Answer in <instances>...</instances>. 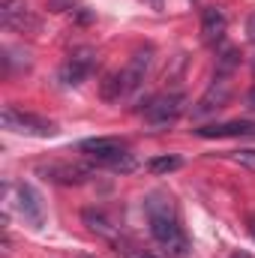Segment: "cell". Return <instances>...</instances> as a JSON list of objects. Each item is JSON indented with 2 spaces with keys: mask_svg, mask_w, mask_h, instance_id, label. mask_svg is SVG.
Returning a JSON list of instances; mask_svg holds the SVG:
<instances>
[{
  "mask_svg": "<svg viewBox=\"0 0 255 258\" xmlns=\"http://www.w3.org/2000/svg\"><path fill=\"white\" fill-rule=\"evenodd\" d=\"M144 213H147V225L156 243H162L168 252L183 255L186 252V234L177 216V207L171 201V195L165 192H150L144 198Z\"/></svg>",
  "mask_w": 255,
  "mask_h": 258,
  "instance_id": "cell-1",
  "label": "cell"
},
{
  "mask_svg": "<svg viewBox=\"0 0 255 258\" xmlns=\"http://www.w3.org/2000/svg\"><path fill=\"white\" fill-rule=\"evenodd\" d=\"M150 60H153V45L138 48L120 72H111V75L102 81V99L114 102V99H120V96L132 93V90L144 81V72L150 69Z\"/></svg>",
  "mask_w": 255,
  "mask_h": 258,
  "instance_id": "cell-2",
  "label": "cell"
},
{
  "mask_svg": "<svg viewBox=\"0 0 255 258\" xmlns=\"http://www.w3.org/2000/svg\"><path fill=\"white\" fill-rule=\"evenodd\" d=\"M78 147H81V153H87L96 165H105V168H111V171H132V168H135L132 156L126 153L129 150L126 141H120V138L96 135V138H84Z\"/></svg>",
  "mask_w": 255,
  "mask_h": 258,
  "instance_id": "cell-3",
  "label": "cell"
},
{
  "mask_svg": "<svg viewBox=\"0 0 255 258\" xmlns=\"http://www.w3.org/2000/svg\"><path fill=\"white\" fill-rule=\"evenodd\" d=\"M0 120H3V129H9V132H18V135H36V138H48V135H54V132H57V123H51V120H45V117H39V114L21 111V108H15V105H3V114H0Z\"/></svg>",
  "mask_w": 255,
  "mask_h": 258,
  "instance_id": "cell-4",
  "label": "cell"
},
{
  "mask_svg": "<svg viewBox=\"0 0 255 258\" xmlns=\"http://www.w3.org/2000/svg\"><path fill=\"white\" fill-rule=\"evenodd\" d=\"M183 108H186L183 93H162V96H153L144 105V120L153 123V126H168L183 114Z\"/></svg>",
  "mask_w": 255,
  "mask_h": 258,
  "instance_id": "cell-5",
  "label": "cell"
},
{
  "mask_svg": "<svg viewBox=\"0 0 255 258\" xmlns=\"http://www.w3.org/2000/svg\"><path fill=\"white\" fill-rule=\"evenodd\" d=\"M15 207H18V213L24 216L27 225H33V228H42V225H45L42 198H39V192H36L30 183H18V186H15Z\"/></svg>",
  "mask_w": 255,
  "mask_h": 258,
  "instance_id": "cell-6",
  "label": "cell"
},
{
  "mask_svg": "<svg viewBox=\"0 0 255 258\" xmlns=\"http://www.w3.org/2000/svg\"><path fill=\"white\" fill-rule=\"evenodd\" d=\"M39 174H45V180H51V183L72 186V183H84L93 174V168L90 165H78V162H51V165H42Z\"/></svg>",
  "mask_w": 255,
  "mask_h": 258,
  "instance_id": "cell-7",
  "label": "cell"
},
{
  "mask_svg": "<svg viewBox=\"0 0 255 258\" xmlns=\"http://www.w3.org/2000/svg\"><path fill=\"white\" fill-rule=\"evenodd\" d=\"M93 66H96L93 51H90V48H81V51H75V54L60 66V81H63L66 87H75V84H81V81L93 72Z\"/></svg>",
  "mask_w": 255,
  "mask_h": 258,
  "instance_id": "cell-8",
  "label": "cell"
},
{
  "mask_svg": "<svg viewBox=\"0 0 255 258\" xmlns=\"http://www.w3.org/2000/svg\"><path fill=\"white\" fill-rule=\"evenodd\" d=\"M201 138H255V120H228L195 129Z\"/></svg>",
  "mask_w": 255,
  "mask_h": 258,
  "instance_id": "cell-9",
  "label": "cell"
},
{
  "mask_svg": "<svg viewBox=\"0 0 255 258\" xmlns=\"http://www.w3.org/2000/svg\"><path fill=\"white\" fill-rule=\"evenodd\" d=\"M225 30H228V18H225V12H222L219 6H207L204 15H201V36H204V42H207V45L222 42Z\"/></svg>",
  "mask_w": 255,
  "mask_h": 258,
  "instance_id": "cell-10",
  "label": "cell"
},
{
  "mask_svg": "<svg viewBox=\"0 0 255 258\" xmlns=\"http://www.w3.org/2000/svg\"><path fill=\"white\" fill-rule=\"evenodd\" d=\"M228 96H231V81H228V78H222V75H216V78H213V84H210V90L201 96V102H198L195 114H207V111H213V108H222V105L228 102Z\"/></svg>",
  "mask_w": 255,
  "mask_h": 258,
  "instance_id": "cell-11",
  "label": "cell"
},
{
  "mask_svg": "<svg viewBox=\"0 0 255 258\" xmlns=\"http://www.w3.org/2000/svg\"><path fill=\"white\" fill-rule=\"evenodd\" d=\"M0 18L6 27H15V30H24V27H33L36 21L30 18L24 0H0Z\"/></svg>",
  "mask_w": 255,
  "mask_h": 258,
  "instance_id": "cell-12",
  "label": "cell"
},
{
  "mask_svg": "<svg viewBox=\"0 0 255 258\" xmlns=\"http://www.w3.org/2000/svg\"><path fill=\"white\" fill-rule=\"evenodd\" d=\"M81 219H84V225H87L90 231H96V234H102V237H114V234H117L114 222H111L105 213H99V210H84Z\"/></svg>",
  "mask_w": 255,
  "mask_h": 258,
  "instance_id": "cell-13",
  "label": "cell"
},
{
  "mask_svg": "<svg viewBox=\"0 0 255 258\" xmlns=\"http://www.w3.org/2000/svg\"><path fill=\"white\" fill-rule=\"evenodd\" d=\"M180 165H183L180 156H153V159L147 162V168H150L153 174H171V171H177Z\"/></svg>",
  "mask_w": 255,
  "mask_h": 258,
  "instance_id": "cell-14",
  "label": "cell"
},
{
  "mask_svg": "<svg viewBox=\"0 0 255 258\" xmlns=\"http://www.w3.org/2000/svg\"><path fill=\"white\" fill-rule=\"evenodd\" d=\"M237 162L252 165V168H255V150H243V153H237Z\"/></svg>",
  "mask_w": 255,
  "mask_h": 258,
  "instance_id": "cell-15",
  "label": "cell"
},
{
  "mask_svg": "<svg viewBox=\"0 0 255 258\" xmlns=\"http://www.w3.org/2000/svg\"><path fill=\"white\" fill-rule=\"evenodd\" d=\"M246 36H249V39L255 42V12L249 15V21H246Z\"/></svg>",
  "mask_w": 255,
  "mask_h": 258,
  "instance_id": "cell-16",
  "label": "cell"
},
{
  "mask_svg": "<svg viewBox=\"0 0 255 258\" xmlns=\"http://www.w3.org/2000/svg\"><path fill=\"white\" fill-rule=\"evenodd\" d=\"M246 102H249V108H255V87L249 90V96H246Z\"/></svg>",
  "mask_w": 255,
  "mask_h": 258,
  "instance_id": "cell-17",
  "label": "cell"
},
{
  "mask_svg": "<svg viewBox=\"0 0 255 258\" xmlns=\"http://www.w3.org/2000/svg\"><path fill=\"white\" fill-rule=\"evenodd\" d=\"M249 234H252V240H255V213L249 216Z\"/></svg>",
  "mask_w": 255,
  "mask_h": 258,
  "instance_id": "cell-18",
  "label": "cell"
},
{
  "mask_svg": "<svg viewBox=\"0 0 255 258\" xmlns=\"http://www.w3.org/2000/svg\"><path fill=\"white\" fill-rule=\"evenodd\" d=\"M231 258H249V255L246 252H237V255H231Z\"/></svg>",
  "mask_w": 255,
  "mask_h": 258,
  "instance_id": "cell-19",
  "label": "cell"
},
{
  "mask_svg": "<svg viewBox=\"0 0 255 258\" xmlns=\"http://www.w3.org/2000/svg\"><path fill=\"white\" fill-rule=\"evenodd\" d=\"M141 258H153V255H141Z\"/></svg>",
  "mask_w": 255,
  "mask_h": 258,
  "instance_id": "cell-20",
  "label": "cell"
}]
</instances>
